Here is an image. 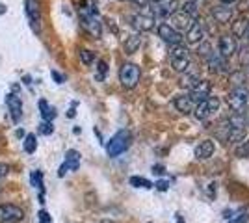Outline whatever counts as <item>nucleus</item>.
<instances>
[{
	"label": "nucleus",
	"instance_id": "obj_1",
	"mask_svg": "<svg viewBox=\"0 0 249 223\" xmlns=\"http://www.w3.org/2000/svg\"><path fill=\"white\" fill-rule=\"evenodd\" d=\"M80 21H82V26L91 34L93 37H101L103 34V24L97 17V10L95 8H82L80 10Z\"/></svg>",
	"mask_w": 249,
	"mask_h": 223
},
{
	"label": "nucleus",
	"instance_id": "obj_2",
	"mask_svg": "<svg viewBox=\"0 0 249 223\" xmlns=\"http://www.w3.org/2000/svg\"><path fill=\"white\" fill-rule=\"evenodd\" d=\"M249 103V89L244 86H236L227 95V104L232 112H242Z\"/></svg>",
	"mask_w": 249,
	"mask_h": 223
},
{
	"label": "nucleus",
	"instance_id": "obj_3",
	"mask_svg": "<svg viewBox=\"0 0 249 223\" xmlns=\"http://www.w3.org/2000/svg\"><path fill=\"white\" fill-rule=\"evenodd\" d=\"M128 145H130V134L126 130H119L114 138L108 141L106 151H108L110 156H119L121 153H124L128 149Z\"/></svg>",
	"mask_w": 249,
	"mask_h": 223
},
{
	"label": "nucleus",
	"instance_id": "obj_4",
	"mask_svg": "<svg viewBox=\"0 0 249 223\" xmlns=\"http://www.w3.org/2000/svg\"><path fill=\"white\" fill-rule=\"evenodd\" d=\"M24 220V210L19 205L2 203L0 205V223H21Z\"/></svg>",
	"mask_w": 249,
	"mask_h": 223
},
{
	"label": "nucleus",
	"instance_id": "obj_5",
	"mask_svg": "<svg viewBox=\"0 0 249 223\" xmlns=\"http://www.w3.org/2000/svg\"><path fill=\"white\" fill-rule=\"evenodd\" d=\"M119 80L126 89L136 87L140 82V67L134 64H123V67L119 69Z\"/></svg>",
	"mask_w": 249,
	"mask_h": 223
},
{
	"label": "nucleus",
	"instance_id": "obj_6",
	"mask_svg": "<svg viewBox=\"0 0 249 223\" xmlns=\"http://www.w3.org/2000/svg\"><path fill=\"white\" fill-rule=\"evenodd\" d=\"M169 56H171V65H173V69H175L177 73L186 71L188 65H190V56H188V51L184 45H175L171 49Z\"/></svg>",
	"mask_w": 249,
	"mask_h": 223
},
{
	"label": "nucleus",
	"instance_id": "obj_7",
	"mask_svg": "<svg viewBox=\"0 0 249 223\" xmlns=\"http://www.w3.org/2000/svg\"><path fill=\"white\" fill-rule=\"evenodd\" d=\"M26 17H28V24L36 34H41V8L37 0H26Z\"/></svg>",
	"mask_w": 249,
	"mask_h": 223
},
{
	"label": "nucleus",
	"instance_id": "obj_8",
	"mask_svg": "<svg viewBox=\"0 0 249 223\" xmlns=\"http://www.w3.org/2000/svg\"><path fill=\"white\" fill-rule=\"evenodd\" d=\"M132 26L140 32H151L155 28V15L153 10H147L145 13H138L132 17Z\"/></svg>",
	"mask_w": 249,
	"mask_h": 223
},
{
	"label": "nucleus",
	"instance_id": "obj_9",
	"mask_svg": "<svg viewBox=\"0 0 249 223\" xmlns=\"http://www.w3.org/2000/svg\"><path fill=\"white\" fill-rule=\"evenodd\" d=\"M210 89H212V84L208 80H197L196 84L192 86L188 95L192 97V101L197 104V103H203V101H207L208 97H210Z\"/></svg>",
	"mask_w": 249,
	"mask_h": 223
},
{
	"label": "nucleus",
	"instance_id": "obj_10",
	"mask_svg": "<svg viewBox=\"0 0 249 223\" xmlns=\"http://www.w3.org/2000/svg\"><path fill=\"white\" fill-rule=\"evenodd\" d=\"M158 35H160L164 41L171 43V45H180V39H182V37H180V32H177L169 22L158 24Z\"/></svg>",
	"mask_w": 249,
	"mask_h": 223
},
{
	"label": "nucleus",
	"instance_id": "obj_11",
	"mask_svg": "<svg viewBox=\"0 0 249 223\" xmlns=\"http://www.w3.org/2000/svg\"><path fill=\"white\" fill-rule=\"evenodd\" d=\"M178 6H180V2L178 0H162V2H158L153 6V15H162V17H167V15H173L178 11Z\"/></svg>",
	"mask_w": 249,
	"mask_h": 223
},
{
	"label": "nucleus",
	"instance_id": "obj_12",
	"mask_svg": "<svg viewBox=\"0 0 249 223\" xmlns=\"http://www.w3.org/2000/svg\"><path fill=\"white\" fill-rule=\"evenodd\" d=\"M78 166H80V153L78 151H67V154H65V162H63L62 166H60V170H58V177H63L67 170H78Z\"/></svg>",
	"mask_w": 249,
	"mask_h": 223
},
{
	"label": "nucleus",
	"instance_id": "obj_13",
	"mask_svg": "<svg viewBox=\"0 0 249 223\" xmlns=\"http://www.w3.org/2000/svg\"><path fill=\"white\" fill-rule=\"evenodd\" d=\"M192 15H188L186 11H177L171 15V26L175 28L177 32H180V30H188L190 26H192Z\"/></svg>",
	"mask_w": 249,
	"mask_h": 223
},
{
	"label": "nucleus",
	"instance_id": "obj_14",
	"mask_svg": "<svg viewBox=\"0 0 249 223\" xmlns=\"http://www.w3.org/2000/svg\"><path fill=\"white\" fill-rule=\"evenodd\" d=\"M218 52L227 60V58H231L232 54L236 52V39L232 37V35H221L219 37V49Z\"/></svg>",
	"mask_w": 249,
	"mask_h": 223
},
{
	"label": "nucleus",
	"instance_id": "obj_15",
	"mask_svg": "<svg viewBox=\"0 0 249 223\" xmlns=\"http://www.w3.org/2000/svg\"><path fill=\"white\" fill-rule=\"evenodd\" d=\"M214 149H216V145H214L212 139H203L197 147H196V158L197 160L210 158V156L214 154Z\"/></svg>",
	"mask_w": 249,
	"mask_h": 223
},
{
	"label": "nucleus",
	"instance_id": "obj_16",
	"mask_svg": "<svg viewBox=\"0 0 249 223\" xmlns=\"http://www.w3.org/2000/svg\"><path fill=\"white\" fill-rule=\"evenodd\" d=\"M175 108L180 114H192L194 108H196V103L192 101L190 95H178L175 97Z\"/></svg>",
	"mask_w": 249,
	"mask_h": 223
},
{
	"label": "nucleus",
	"instance_id": "obj_17",
	"mask_svg": "<svg viewBox=\"0 0 249 223\" xmlns=\"http://www.w3.org/2000/svg\"><path fill=\"white\" fill-rule=\"evenodd\" d=\"M8 106H10L11 117L15 123H19L22 117V103L17 95H8Z\"/></svg>",
	"mask_w": 249,
	"mask_h": 223
},
{
	"label": "nucleus",
	"instance_id": "obj_18",
	"mask_svg": "<svg viewBox=\"0 0 249 223\" xmlns=\"http://www.w3.org/2000/svg\"><path fill=\"white\" fill-rule=\"evenodd\" d=\"M186 41L190 45H199L203 41V28L199 22H192V26L186 30Z\"/></svg>",
	"mask_w": 249,
	"mask_h": 223
},
{
	"label": "nucleus",
	"instance_id": "obj_19",
	"mask_svg": "<svg viewBox=\"0 0 249 223\" xmlns=\"http://www.w3.org/2000/svg\"><path fill=\"white\" fill-rule=\"evenodd\" d=\"M212 17L216 19V22H221V24H225L232 19V8H229V6H216L214 10H212Z\"/></svg>",
	"mask_w": 249,
	"mask_h": 223
},
{
	"label": "nucleus",
	"instance_id": "obj_20",
	"mask_svg": "<svg viewBox=\"0 0 249 223\" xmlns=\"http://www.w3.org/2000/svg\"><path fill=\"white\" fill-rule=\"evenodd\" d=\"M248 30H249V21L246 17H238L236 21L232 22V35H234V37H244V35H248Z\"/></svg>",
	"mask_w": 249,
	"mask_h": 223
},
{
	"label": "nucleus",
	"instance_id": "obj_21",
	"mask_svg": "<svg viewBox=\"0 0 249 223\" xmlns=\"http://www.w3.org/2000/svg\"><path fill=\"white\" fill-rule=\"evenodd\" d=\"M142 45V34H132L124 39V52L126 54H134Z\"/></svg>",
	"mask_w": 249,
	"mask_h": 223
},
{
	"label": "nucleus",
	"instance_id": "obj_22",
	"mask_svg": "<svg viewBox=\"0 0 249 223\" xmlns=\"http://www.w3.org/2000/svg\"><path fill=\"white\" fill-rule=\"evenodd\" d=\"M207 60H208V67H210L212 73H214V71H219V69L225 65V58L219 52H210L207 56Z\"/></svg>",
	"mask_w": 249,
	"mask_h": 223
},
{
	"label": "nucleus",
	"instance_id": "obj_23",
	"mask_svg": "<svg viewBox=\"0 0 249 223\" xmlns=\"http://www.w3.org/2000/svg\"><path fill=\"white\" fill-rule=\"evenodd\" d=\"M244 139H248V130L246 128H229L227 141H231V143H242Z\"/></svg>",
	"mask_w": 249,
	"mask_h": 223
},
{
	"label": "nucleus",
	"instance_id": "obj_24",
	"mask_svg": "<svg viewBox=\"0 0 249 223\" xmlns=\"http://www.w3.org/2000/svg\"><path fill=\"white\" fill-rule=\"evenodd\" d=\"M246 114L244 112H234L232 116L229 117V123L227 127L229 128H246Z\"/></svg>",
	"mask_w": 249,
	"mask_h": 223
},
{
	"label": "nucleus",
	"instance_id": "obj_25",
	"mask_svg": "<svg viewBox=\"0 0 249 223\" xmlns=\"http://www.w3.org/2000/svg\"><path fill=\"white\" fill-rule=\"evenodd\" d=\"M30 182L37 188V190H39V203H45L43 201V175H41V171H32Z\"/></svg>",
	"mask_w": 249,
	"mask_h": 223
},
{
	"label": "nucleus",
	"instance_id": "obj_26",
	"mask_svg": "<svg viewBox=\"0 0 249 223\" xmlns=\"http://www.w3.org/2000/svg\"><path fill=\"white\" fill-rule=\"evenodd\" d=\"M194 116H196V119H199V121H203V119H207V117L210 116L208 106H207V101H203V103H197V104H196V108H194Z\"/></svg>",
	"mask_w": 249,
	"mask_h": 223
},
{
	"label": "nucleus",
	"instance_id": "obj_27",
	"mask_svg": "<svg viewBox=\"0 0 249 223\" xmlns=\"http://www.w3.org/2000/svg\"><path fill=\"white\" fill-rule=\"evenodd\" d=\"M39 108H41L43 121H52V119H54V116H56V110L49 106V104H47V101H39Z\"/></svg>",
	"mask_w": 249,
	"mask_h": 223
},
{
	"label": "nucleus",
	"instance_id": "obj_28",
	"mask_svg": "<svg viewBox=\"0 0 249 223\" xmlns=\"http://www.w3.org/2000/svg\"><path fill=\"white\" fill-rule=\"evenodd\" d=\"M22 147L24 151L32 154L36 149H37V138H36V134H28V136H24V143H22Z\"/></svg>",
	"mask_w": 249,
	"mask_h": 223
},
{
	"label": "nucleus",
	"instance_id": "obj_29",
	"mask_svg": "<svg viewBox=\"0 0 249 223\" xmlns=\"http://www.w3.org/2000/svg\"><path fill=\"white\" fill-rule=\"evenodd\" d=\"M199 78L196 76V74H190L186 73L184 76H180V80H178V84H180V87H188V89H192V86L197 82Z\"/></svg>",
	"mask_w": 249,
	"mask_h": 223
},
{
	"label": "nucleus",
	"instance_id": "obj_30",
	"mask_svg": "<svg viewBox=\"0 0 249 223\" xmlns=\"http://www.w3.org/2000/svg\"><path fill=\"white\" fill-rule=\"evenodd\" d=\"M78 54H80V60H82V64L91 65L95 62V52L88 51V49H80V51H78Z\"/></svg>",
	"mask_w": 249,
	"mask_h": 223
},
{
	"label": "nucleus",
	"instance_id": "obj_31",
	"mask_svg": "<svg viewBox=\"0 0 249 223\" xmlns=\"http://www.w3.org/2000/svg\"><path fill=\"white\" fill-rule=\"evenodd\" d=\"M130 184L132 186H138V188H153V182H149L143 177H132L130 179Z\"/></svg>",
	"mask_w": 249,
	"mask_h": 223
},
{
	"label": "nucleus",
	"instance_id": "obj_32",
	"mask_svg": "<svg viewBox=\"0 0 249 223\" xmlns=\"http://www.w3.org/2000/svg\"><path fill=\"white\" fill-rule=\"evenodd\" d=\"M197 10H199L197 2H194V0H186V2H184V10L182 11H186L188 15H192V17H194V15L197 13Z\"/></svg>",
	"mask_w": 249,
	"mask_h": 223
},
{
	"label": "nucleus",
	"instance_id": "obj_33",
	"mask_svg": "<svg viewBox=\"0 0 249 223\" xmlns=\"http://www.w3.org/2000/svg\"><path fill=\"white\" fill-rule=\"evenodd\" d=\"M236 156L244 158V156H249V139L242 141L238 147H236Z\"/></svg>",
	"mask_w": 249,
	"mask_h": 223
},
{
	"label": "nucleus",
	"instance_id": "obj_34",
	"mask_svg": "<svg viewBox=\"0 0 249 223\" xmlns=\"http://www.w3.org/2000/svg\"><path fill=\"white\" fill-rule=\"evenodd\" d=\"M207 106H208V112H210V114L218 112V110H219V99H218V97H208Z\"/></svg>",
	"mask_w": 249,
	"mask_h": 223
},
{
	"label": "nucleus",
	"instance_id": "obj_35",
	"mask_svg": "<svg viewBox=\"0 0 249 223\" xmlns=\"http://www.w3.org/2000/svg\"><path fill=\"white\" fill-rule=\"evenodd\" d=\"M97 71H99V73H97V78H99V80H103L104 76H106V71H108V65H106V62H103V60H101V62L97 64Z\"/></svg>",
	"mask_w": 249,
	"mask_h": 223
},
{
	"label": "nucleus",
	"instance_id": "obj_36",
	"mask_svg": "<svg viewBox=\"0 0 249 223\" xmlns=\"http://www.w3.org/2000/svg\"><path fill=\"white\" fill-rule=\"evenodd\" d=\"M39 132H41V134H45V136L52 134V132H54V127H52L51 121H43L41 127H39Z\"/></svg>",
	"mask_w": 249,
	"mask_h": 223
},
{
	"label": "nucleus",
	"instance_id": "obj_37",
	"mask_svg": "<svg viewBox=\"0 0 249 223\" xmlns=\"http://www.w3.org/2000/svg\"><path fill=\"white\" fill-rule=\"evenodd\" d=\"M8 175H10V166L4 164V162H0V179H4V177H8Z\"/></svg>",
	"mask_w": 249,
	"mask_h": 223
},
{
	"label": "nucleus",
	"instance_id": "obj_38",
	"mask_svg": "<svg viewBox=\"0 0 249 223\" xmlns=\"http://www.w3.org/2000/svg\"><path fill=\"white\" fill-rule=\"evenodd\" d=\"M39 223H51V216L47 210H39Z\"/></svg>",
	"mask_w": 249,
	"mask_h": 223
},
{
	"label": "nucleus",
	"instance_id": "obj_39",
	"mask_svg": "<svg viewBox=\"0 0 249 223\" xmlns=\"http://www.w3.org/2000/svg\"><path fill=\"white\" fill-rule=\"evenodd\" d=\"M199 51H201L203 56H208V52H210V45H208V43H199Z\"/></svg>",
	"mask_w": 249,
	"mask_h": 223
},
{
	"label": "nucleus",
	"instance_id": "obj_40",
	"mask_svg": "<svg viewBox=\"0 0 249 223\" xmlns=\"http://www.w3.org/2000/svg\"><path fill=\"white\" fill-rule=\"evenodd\" d=\"M248 220H249L248 214H240L236 220H231V223H248Z\"/></svg>",
	"mask_w": 249,
	"mask_h": 223
},
{
	"label": "nucleus",
	"instance_id": "obj_41",
	"mask_svg": "<svg viewBox=\"0 0 249 223\" xmlns=\"http://www.w3.org/2000/svg\"><path fill=\"white\" fill-rule=\"evenodd\" d=\"M155 186H156V188H158L160 191H166L167 188H169V182H166V181H158V182L155 184Z\"/></svg>",
	"mask_w": 249,
	"mask_h": 223
},
{
	"label": "nucleus",
	"instance_id": "obj_42",
	"mask_svg": "<svg viewBox=\"0 0 249 223\" xmlns=\"http://www.w3.org/2000/svg\"><path fill=\"white\" fill-rule=\"evenodd\" d=\"M52 78H54V80H56V82H58V84H62L63 80H65V78H63L62 74L58 73V71H52Z\"/></svg>",
	"mask_w": 249,
	"mask_h": 223
},
{
	"label": "nucleus",
	"instance_id": "obj_43",
	"mask_svg": "<svg viewBox=\"0 0 249 223\" xmlns=\"http://www.w3.org/2000/svg\"><path fill=\"white\" fill-rule=\"evenodd\" d=\"M153 173H156V175H162V173H164V168H162V166H153Z\"/></svg>",
	"mask_w": 249,
	"mask_h": 223
},
{
	"label": "nucleus",
	"instance_id": "obj_44",
	"mask_svg": "<svg viewBox=\"0 0 249 223\" xmlns=\"http://www.w3.org/2000/svg\"><path fill=\"white\" fill-rule=\"evenodd\" d=\"M132 2H134V4H140V6H145L149 0H132Z\"/></svg>",
	"mask_w": 249,
	"mask_h": 223
},
{
	"label": "nucleus",
	"instance_id": "obj_45",
	"mask_svg": "<svg viewBox=\"0 0 249 223\" xmlns=\"http://www.w3.org/2000/svg\"><path fill=\"white\" fill-rule=\"evenodd\" d=\"M221 2H223L225 6H229V4H232V2H236V0H221Z\"/></svg>",
	"mask_w": 249,
	"mask_h": 223
},
{
	"label": "nucleus",
	"instance_id": "obj_46",
	"mask_svg": "<svg viewBox=\"0 0 249 223\" xmlns=\"http://www.w3.org/2000/svg\"><path fill=\"white\" fill-rule=\"evenodd\" d=\"M177 223H184V220H182V216H177Z\"/></svg>",
	"mask_w": 249,
	"mask_h": 223
},
{
	"label": "nucleus",
	"instance_id": "obj_47",
	"mask_svg": "<svg viewBox=\"0 0 249 223\" xmlns=\"http://www.w3.org/2000/svg\"><path fill=\"white\" fill-rule=\"evenodd\" d=\"M248 39H249V30H248Z\"/></svg>",
	"mask_w": 249,
	"mask_h": 223
},
{
	"label": "nucleus",
	"instance_id": "obj_48",
	"mask_svg": "<svg viewBox=\"0 0 249 223\" xmlns=\"http://www.w3.org/2000/svg\"><path fill=\"white\" fill-rule=\"evenodd\" d=\"M0 193H2V188H0Z\"/></svg>",
	"mask_w": 249,
	"mask_h": 223
}]
</instances>
